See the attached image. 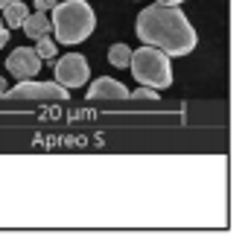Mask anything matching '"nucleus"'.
Wrapping results in <instances>:
<instances>
[{
    "label": "nucleus",
    "mask_w": 251,
    "mask_h": 248,
    "mask_svg": "<svg viewBox=\"0 0 251 248\" xmlns=\"http://www.w3.org/2000/svg\"><path fill=\"white\" fill-rule=\"evenodd\" d=\"M88 99H128V88L111 76H100L88 88Z\"/></svg>",
    "instance_id": "7"
},
{
    "label": "nucleus",
    "mask_w": 251,
    "mask_h": 248,
    "mask_svg": "<svg viewBox=\"0 0 251 248\" xmlns=\"http://www.w3.org/2000/svg\"><path fill=\"white\" fill-rule=\"evenodd\" d=\"M6 41H9V29H6V24L0 18V47H6Z\"/></svg>",
    "instance_id": "14"
},
{
    "label": "nucleus",
    "mask_w": 251,
    "mask_h": 248,
    "mask_svg": "<svg viewBox=\"0 0 251 248\" xmlns=\"http://www.w3.org/2000/svg\"><path fill=\"white\" fill-rule=\"evenodd\" d=\"M41 64L44 62H41V56L35 53V47H18V50L9 53V59H6V70H9L12 79L24 82V79H35L38 70H41Z\"/></svg>",
    "instance_id": "6"
},
{
    "label": "nucleus",
    "mask_w": 251,
    "mask_h": 248,
    "mask_svg": "<svg viewBox=\"0 0 251 248\" xmlns=\"http://www.w3.org/2000/svg\"><path fill=\"white\" fill-rule=\"evenodd\" d=\"M56 3H59V0H35V9H38V12H53Z\"/></svg>",
    "instance_id": "13"
},
{
    "label": "nucleus",
    "mask_w": 251,
    "mask_h": 248,
    "mask_svg": "<svg viewBox=\"0 0 251 248\" xmlns=\"http://www.w3.org/2000/svg\"><path fill=\"white\" fill-rule=\"evenodd\" d=\"M3 97L6 99H53V102H62V99H67V88H62L59 82H32V79H24L15 88H6Z\"/></svg>",
    "instance_id": "4"
},
{
    "label": "nucleus",
    "mask_w": 251,
    "mask_h": 248,
    "mask_svg": "<svg viewBox=\"0 0 251 248\" xmlns=\"http://www.w3.org/2000/svg\"><path fill=\"white\" fill-rule=\"evenodd\" d=\"M128 70H131L134 82H140V85H146V88L164 91V88H170V85H173V64H170V56H167V53H161L158 47L143 44L137 53L131 50Z\"/></svg>",
    "instance_id": "3"
},
{
    "label": "nucleus",
    "mask_w": 251,
    "mask_h": 248,
    "mask_svg": "<svg viewBox=\"0 0 251 248\" xmlns=\"http://www.w3.org/2000/svg\"><path fill=\"white\" fill-rule=\"evenodd\" d=\"M158 3H167V6H181L184 0H158Z\"/></svg>",
    "instance_id": "15"
},
{
    "label": "nucleus",
    "mask_w": 251,
    "mask_h": 248,
    "mask_svg": "<svg viewBox=\"0 0 251 248\" xmlns=\"http://www.w3.org/2000/svg\"><path fill=\"white\" fill-rule=\"evenodd\" d=\"M128 59H131V47H126V44H114L108 50V62L114 67H128Z\"/></svg>",
    "instance_id": "10"
},
{
    "label": "nucleus",
    "mask_w": 251,
    "mask_h": 248,
    "mask_svg": "<svg viewBox=\"0 0 251 248\" xmlns=\"http://www.w3.org/2000/svg\"><path fill=\"white\" fill-rule=\"evenodd\" d=\"M91 79V67H88V59L79 56V53H67L56 62V82L73 91V88H82L85 82Z\"/></svg>",
    "instance_id": "5"
},
{
    "label": "nucleus",
    "mask_w": 251,
    "mask_h": 248,
    "mask_svg": "<svg viewBox=\"0 0 251 248\" xmlns=\"http://www.w3.org/2000/svg\"><path fill=\"white\" fill-rule=\"evenodd\" d=\"M9 3H12V0H0V9H3V6H9Z\"/></svg>",
    "instance_id": "17"
},
{
    "label": "nucleus",
    "mask_w": 251,
    "mask_h": 248,
    "mask_svg": "<svg viewBox=\"0 0 251 248\" xmlns=\"http://www.w3.org/2000/svg\"><path fill=\"white\" fill-rule=\"evenodd\" d=\"M0 12H3V24H6V29H21L24 18L29 15V9H26L21 0H12V3H9V6H3Z\"/></svg>",
    "instance_id": "9"
},
{
    "label": "nucleus",
    "mask_w": 251,
    "mask_h": 248,
    "mask_svg": "<svg viewBox=\"0 0 251 248\" xmlns=\"http://www.w3.org/2000/svg\"><path fill=\"white\" fill-rule=\"evenodd\" d=\"M128 99H149V102H155V99H158V91H155V88L140 85L137 91H128Z\"/></svg>",
    "instance_id": "12"
},
{
    "label": "nucleus",
    "mask_w": 251,
    "mask_h": 248,
    "mask_svg": "<svg viewBox=\"0 0 251 248\" xmlns=\"http://www.w3.org/2000/svg\"><path fill=\"white\" fill-rule=\"evenodd\" d=\"M134 32L143 44L158 47L167 56H187L196 50V29L178 6L155 3L137 15Z\"/></svg>",
    "instance_id": "1"
},
{
    "label": "nucleus",
    "mask_w": 251,
    "mask_h": 248,
    "mask_svg": "<svg viewBox=\"0 0 251 248\" xmlns=\"http://www.w3.org/2000/svg\"><path fill=\"white\" fill-rule=\"evenodd\" d=\"M50 24L62 44H82L97 29V15L85 0H59Z\"/></svg>",
    "instance_id": "2"
},
{
    "label": "nucleus",
    "mask_w": 251,
    "mask_h": 248,
    "mask_svg": "<svg viewBox=\"0 0 251 248\" xmlns=\"http://www.w3.org/2000/svg\"><path fill=\"white\" fill-rule=\"evenodd\" d=\"M6 94V82H3V76H0V97Z\"/></svg>",
    "instance_id": "16"
},
{
    "label": "nucleus",
    "mask_w": 251,
    "mask_h": 248,
    "mask_svg": "<svg viewBox=\"0 0 251 248\" xmlns=\"http://www.w3.org/2000/svg\"><path fill=\"white\" fill-rule=\"evenodd\" d=\"M21 26H24V32H26L32 41H38V38H44V35L53 32V24H50V18H47L44 12H32V15H26Z\"/></svg>",
    "instance_id": "8"
},
{
    "label": "nucleus",
    "mask_w": 251,
    "mask_h": 248,
    "mask_svg": "<svg viewBox=\"0 0 251 248\" xmlns=\"http://www.w3.org/2000/svg\"><path fill=\"white\" fill-rule=\"evenodd\" d=\"M35 53L41 56V62H53V59H56V41H53L50 35L38 38V41H35Z\"/></svg>",
    "instance_id": "11"
}]
</instances>
